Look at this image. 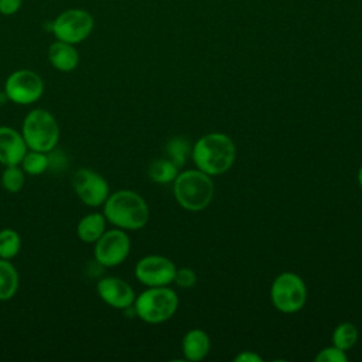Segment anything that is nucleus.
<instances>
[{
    "instance_id": "obj_1",
    "label": "nucleus",
    "mask_w": 362,
    "mask_h": 362,
    "mask_svg": "<svg viewBox=\"0 0 362 362\" xmlns=\"http://www.w3.org/2000/svg\"><path fill=\"white\" fill-rule=\"evenodd\" d=\"M191 157L198 170L214 177L230 170L236 158L233 140L221 132L201 136L191 148Z\"/></svg>"
},
{
    "instance_id": "obj_2",
    "label": "nucleus",
    "mask_w": 362,
    "mask_h": 362,
    "mask_svg": "<svg viewBox=\"0 0 362 362\" xmlns=\"http://www.w3.org/2000/svg\"><path fill=\"white\" fill-rule=\"evenodd\" d=\"M103 215L109 223L123 230H137L146 226L150 209L146 199L132 189L109 194L103 204Z\"/></svg>"
},
{
    "instance_id": "obj_3",
    "label": "nucleus",
    "mask_w": 362,
    "mask_h": 362,
    "mask_svg": "<svg viewBox=\"0 0 362 362\" xmlns=\"http://www.w3.org/2000/svg\"><path fill=\"white\" fill-rule=\"evenodd\" d=\"M173 191L177 202L187 211H202L209 206L215 194L211 175L201 170H185L178 173L173 181Z\"/></svg>"
},
{
    "instance_id": "obj_4",
    "label": "nucleus",
    "mask_w": 362,
    "mask_h": 362,
    "mask_svg": "<svg viewBox=\"0 0 362 362\" xmlns=\"http://www.w3.org/2000/svg\"><path fill=\"white\" fill-rule=\"evenodd\" d=\"M21 134L28 150L49 153L59 141V126L51 112L37 107L25 115Z\"/></svg>"
},
{
    "instance_id": "obj_5",
    "label": "nucleus",
    "mask_w": 362,
    "mask_h": 362,
    "mask_svg": "<svg viewBox=\"0 0 362 362\" xmlns=\"http://www.w3.org/2000/svg\"><path fill=\"white\" fill-rule=\"evenodd\" d=\"M178 304V296L168 286L147 287V290L136 297L133 310L141 321L147 324H161L175 314Z\"/></svg>"
},
{
    "instance_id": "obj_6",
    "label": "nucleus",
    "mask_w": 362,
    "mask_h": 362,
    "mask_svg": "<svg viewBox=\"0 0 362 362\" xmlns=\"http://www.w3.org/2000/svg\"><path fill=\"white\" fill-rule=\"evenodd\" d=\"M93 27V16L88 10L79 7L64 10L49 24V30L55 40H61L74 45L85 41L92 34Z\"/></svg>"
},
{
    "instance_id": "obj_7",
    "label": "nucleus",
    "mask_w": 362,
    "mask_h": 362,
    "mask_svg": "<svg viewBox=\"0 0 362 362\" xmlns=\"http://www.w3.org/2000/svg\"><path fill=\"white\" fill-rule=\"evenodd\" d=\"M270 300L280 313L293 314L300 311L307 301L304 280L293 272L280 273L272 283Z\"/></svg>"
},
{
    "instance_id": "obj_8",
    "label": "nucleus",
    "mask_w": 362,
    "mask_h": 362,
    "mask_svg": "<svg viewBox=\"0 0 362 362\" xmlns=\"http://www.w3.org/2000/svg\"><path fill=\"white\" fill-rule=\"evenodd\" d=\"M4 95L16 105H31L44 95V81L31 69H17L6 79Z\"/></svg>"
},
{
    "instance_id": "obj_9",
    "label": "nucleus",
    "mask_w": 362,
    "mask_h": 362,
    "mask_svg": "<svg viewBox=\"0 0 362 362\" xmlns=\"http://www.w3.org/2000/svg\"><path fill=\"white\" fill-rule=\"evenodd\" d=\"M132 242L126 230L113 228L105 230L95 242L93 256L98 264L103 267H115L122 264L130 255Z\"/></svg>"
},
{
    "instance_id": "obj_10",
    "label": "nucleus",
    "mask_w": 362,
    "mask_h": 362,
    "mask_svg": "<svg viewBox=\"0 0 362 362\" xmlns=\"http://www.w3.org/2000/svg\"><path fill=\"white\" fill-rule=\"evenodd\" d=\"M72 187L76 197L90 208L102 206L110 194L105 177L92 168L76 170L72 175Z\"/></svg>"
},
{
    "instance_id": "obj_11",
    "label": "nucleus",
    "mask_w": 362,
    "mask_h": 362,
    "mask_svg": "<svg viewBox=\"0 0 362 362\" xmlns=\"http://www.w3.org/2000/svg\"><path fill=\"white\" fill-rule=\"evenodd\" d=\"M177 267L165 256L148 255L141 257L134 266L136 279L147 287L170 286L175 279Z\"/></svg>"
},
{
    "instance_id": "obj_12",
    "label": "nucleus",
    "mask_w": 362,
    "mask_h": 362,
    "mask_svg": "<svg viewBox=\"0 0 362 362\" xmlns=\"http://www.w3.org/2000/svg\"><path fill=\"white\" fill-rule=\"evenodd\" d=\"M96 293L105 304L116 310L132 308L136 300L132 286L126 280L115 276L102 277L96 284Z\"/></svg>"
},
{
    "instance_id": "obj_13",
    "label": "nucleus",
    "mask_w": 362,
    "mask_h": 362,
    "mask_svg": "<svg viewBox=\"0 0 362 362\" xmlns=\"http://www.w3.org/2000/svg\"><path fill=\"white\" fill-rule=\"evenodd\" d=\"M28 147L23 134L13 127L0 126V164L20 165Z\"/></svg>"
},
{
    "instance_id": "obj_14",
    "label": "nucleus",
    "mask_w": 362,
    "mask_h": 362,
    "mask_svg": "<svg viewBox=\"0 0 362 362\" xmlns=\"http://www.w3.org/2000/svg\"><path fill=\"white\" fill-rule=\"evenodd\" d=\"M48 61L59 72H72L79 65V52L74 44L55 40L48 47Z\"/></svg>"
},
{
    "instance_id": "obj_15",
    "label": "nucleus",
    "mask_w": 362,
    "mask_h": 362,
    "mask_svg": "<svg viewBox=\"0 0 362 362\" xmlns=\"http://www.w3.org/2000/svg\"><path fill=\"white\" fill-rule=\"evenodd\" d=\"M181 349L185 359L194 362L202 361L211 349L209 335L201 328H192L184 335Z\"/></svg>"
},
{
    "instance_id": "obj_16",
    "label": "nucleus",
    "mask_w": 362,
    "mask_h": 362,
    "mask_svg": "<svg viewBox=\"0 0 362 362\" xmlns=\"http://www.w3.org/2000/svg\"><path fill=\"white\" fill-rule=\"evenodd\" d=\"M106 218L100 212H90L82 216L76 225V235L85 243H95L106 230Z\"/></svg>"
},
{
    "instance_id": "obj_17",
    "label": "nucleus",
    "mask_w": 362,
    "mask_h": 362,
    "mask_svg": "<svg viewBox=\"0 0 362 362\" xmlns=\"http://www.w3.org/2000/svg\"><path fill=\"white\" fill-rule=\"evenodd\" d=\"M20 277L16 266L7 260L0 259V301L13 298L18 290Z\"/></svg>"
},
{
    "instance_id": "obj_18",
    "label": "nucleus",
    "mask_w": 362,
    "mask_h": 362,
    "mask_svg": "<svg viewBox=\"0 0 362 362\" xmlns=\"http://www.w3.org/2000/svg\"><path fill=\"white\" fill-rule=\"evenodd\" d=\"M147 174L157 184H170L178 175V167L170 158H157L148 165Z\"/></svg>"
},
{
    "instance_id": "obj_19",
    "label": "nucleus",
    "mask_w": 362,
    "mask_h": 362,
    "mask_svg": "<svg viewBox=\"0 0 362 362\" xmlns=\"http://www.w3.org/2000/svg\"><path fill=\"white\" fill-rule=\"evenodd\" d=\"M20 167L28 175H41L49 168L48 153L37 151V150H27L24 154Z\"/></svg>"
},
{
    "instance_id": "obj_20",
    "label": "nucleus",
    "mask_w": 362,
    "mask_h": 362,
    "mask_svg": "<svg viewBox=\"0 0 362 362\" xmlns=\"http://www.w3.org/2000/svg\"><path fill=\"white\" fill-rule=\"evenodd\" d=\"M358 341V328L352 322H341L332 332V345L342 351L351 349Z\"/></svg>"
},
{
    "instance_id": "obj_21",
    "label": "nucleus",
    "mask_w": 362,
    "mask_h": 362,
    "mask_svg": "<svg viewBox=\"0 0 362 362\" xmlns=\"http://www.w3.org/2000/svg\"><path fill=\"white\" fill-rule=\"evenodd\" d=\"M21 249V238L18 232L10 228L0 230V259L11 260Z\"/></svg>"
},
{
    "instance_id": "obj_22",
    "label": "nucleus",
    "mask_w": 362,
    "mask_h": 362,
    "mask_svg": "<svg viewBox=\"0 0 362 362\" xmlns=\"http://www.w3.org/2000/svg\"><path fill=\"white\" fill-rule=\"evenodd\" d=\"M191 146L188 143V140H185L184 137L181 136H177V137H173L167 141V146H165V151H167V156L168 158L178 167H184L185 161H187V157L191 154Z\"/></svg>"
},
{
    "instance_id": "obj_23",
    "label": "nucleus",
    "mask_w": 362,
    "mask_h": 362,
    "mask_svg": "<svg viewBox=\"0 0 362 362\" xmlns=\"http://www.w3.org/2000/svg\"><path fill=\"white\" fill-rule=\"evenodd\" d=\"M25 182V173L20 165H7L1 173V185L7 192H20Z\"/></svg>"
},
{
    "instance_id": "obj_24",
    "label": "nucleus",
    "mask_w": 362,
    "mask_h": 362,
    "mask_svg": "<svg viewBox=\"0 0 362 362\" xmlns=\"http://www.w3.org/2000/svg\"><path fill=\"white\" fill-rule=\"evenodd\" d=\"M348 356L345 351L337 348L335 345L325 346L315 355V362H346Z\"/></svg>"
},
{
    "instance_id": "obj_25",
    "label": "nucleus",
    "mask_w": 362,
    "mask_h": 362,
    "mask_svg": "<svg viewBox=\"0 0 362 362\" xmlns=\"http://www.w3.org/2000/svg\"><path fill=\"white\" fill-rule=\"evenodd\" d=\"M175 284L181 288H191L195 286L197 283V274L192 269L189 267H182V269H177L175 273V279H174Z\"/></svg>"
},
{
    "instance_id": "obj_26",
    "label": "nucleus",
    "mask_w": 362,
    "mask_h": 362,
    "mask_svg": "<svg viewBox=\"0 0 362 362\" xmlns=\"http://www.w3.org/2000/svg\"><path fill=\"white\" fill-rule=\"evenodd\" d=\"M23 6V0H0V14L8 17L18 13Z\"/></svg>"
},
{
    "instance_id": "obj_27",
    "label": "nucleus",
    "mask_w": 362,
    "mask_h": 362,
    "mask_svg": "<svg viewBox=\"0 0 362 362\" xmlns=\"http://www.w3.org/2000/svg\"><path fill=\"white\" fill-rule=\"evenodd\" d=\"M235 362H262V358L253 351H242L235 358Z\"/></svg>"
},
{
    "instance_id": "obj_28",
    "label": "nucleus",
    "mask_w": 362,
    "mask_h": 362,
    "mask_svg": "<svg viewBox=\"0 0 362 362\" xmlns=\"http://www.w3.org/2000/svg\"><path fill=\"white\" fill-rule=\"evenodd\" d=\"M358 184H359V187H361V189H362V167L358 170Z\"/></svg>"
}]
</instances>
